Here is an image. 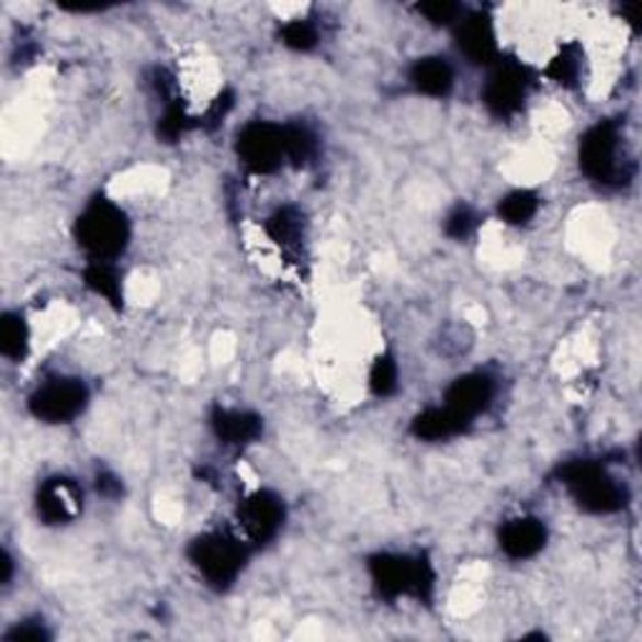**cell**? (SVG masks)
<instances>
[{
  "label": "cell",
  "instance_id": "1",
  "mask_svg": "<svg viewBox=\"0 0 642 642\" xmlns=\"http://www.w3.org/2000/svg\"><path fill=\"white\" fill-rule=\"evenodd\" d=\"M579 169L587 179L602 187H626L635 166L626 154L618 121H600L579 138Z\"/></svg>",
  "mask_w": 642,
  "mask_h": 642
},
{
  "label": "cell",
  "instance_id": "2",
  "mask_svg": "<svg viewBox=\"0 0 642 642\" xmlns=\"http://www.w3.org/2000/svg\"><path fill=\"white\" fill-rule=\"evenodd\" d=\"M557 477L575 503L593 515H612L628 505V489L595 460L562 464Z\"/></svg>",
  "mask_w": 642,
  "mask_h": 642
},
{
  "label": "cell",
  "instance_id": "3",
  "mask_svg": "<svg viewBox=\"0 0 642 642\" xmlns=\"http://www.w3.org/2000/svg\"><path fill=\"white\" fill-rule=\"evenodd\" d=\"M76 239L93 261H111L131 239L128 216L109 199H93L76 222Z\"/></svg>",
  "mask_w": 642,
  "mask_h": 642
},
{
  "label": "cell",
  "instance_id": "4",
  "mask_svg": "<svg viewBox=\"0 0 642 642\" xmlns=\"http://www.w3.org/2000/svg\"><path fill=\"white\" fill-rule=\"evenodd\" d=\"M369 575L382 597L427 600L435 590V570L425 557L376 555L369 560Z\"/></svg>",
  "mask_w": 642,
  "mask_h": 642
},
{
  "label": "cell",
  "instance_id": "5",
  "mask_svg": "<svg viewBox=\"0 0 642 642\" xmlns=\"http://www.w3.org/2000/svg\"><path fill=\"white\" fill-rule=\"evenodd\" d=\"M246 544L228 532H206L191 542L189 560L199 570L201 577L206 579L216 590H226L228 585L236 583L246 565Z\"/></svg>",
  "mask_w": 642,
  "mask_h": 642
},
{
  "label": "cell",
  "instance_id": "6",
  "mask_svg": "<svg viewBox=\"0 0 642 642\" xmlns=\"http://www.w3.org/2000/svg\"><path fill=\"white\" fill-rule=\"evenodd\" d=\"M88 404V386L74 376H56L33 392L29 407L35 419L48 425H68Z\"/></svg>",
  "mask_w": 642,
  "mask_h": 642
},
{
  "label": "cell",
  "instance_id": "7",
  "mask_svg": "<svg viewBox=\"0 0 642 642\" xmlns=\"http://www.w3.org/2000/svg\"><path fill=\"white\" fill-rule=\"evenodd\" d=\"M532 86V76L527 66L517 64V60H499L492 68L485 88H482V101H485L487 111L497 119H509L520 113L522 103L527 99V91Z\"/></svg>",
  "mask_w": 642,
  "mask_h": 642
},
{
  "label": "cell",
  "instance_id": "8",
  "mask_svg": "<svg viewBox=\"0 0 642 642\" xmlns=\"http://www.w3.org/2000/svg\"><path fill=\"white\" fill-rule=\"evenodd\" d=\"M236 151L246 169L254 173H274L286 161L284 126H274L269 121L246 123L236 140Z\"/></svg>",
  "mask_w": 642,
  "mask_h": 642
},
{
  "label": "cell",
  "instance_id": "9",
  "mask_svg": "<svg viewBox=\"0 0 642 642\" xmlns=\"http://www.w3.org/2000/svg\"><path fill=\"white\" fill-rule=\"evenodd\" d=\"M284 520V499L269 489L254 492L239 507V525L251 544H269L281 532Z\"/></svg>",
  "mask_w": 642,
  "mask_h": 642
},
{
  "label": "cell",
  "instance_id": "10",
  "mask_svg": "<svg viewBox=\"0 0 642 642\" xmlns=\"http://www.w3.org/2000/svg\"><path fill=\"white\" fill-rule=\"evenodd\" d=\"M81 499L83 492L74 480L50 477L38 487L35 507H38V517L46 525H68L81 513Z\"/></svg>",
  "mask_w": 642,
  "mask_h": 642
},
{
  "label": "cell",
  "instance_id": "11",
  "mask_svg": "<svg viewBox=\"0 0 642 642\" xmlns=\"http://www.w3.org/2000/svg\"><path fill=\"white\" fill-rule=\"evenodd\" d=\"M457 48L470 64L487 66L497 60V33L487 13H470L457 21Z\"/></svg>",
  "mask_w": 642,
  "mask_h": 642
},
{
  "label": "cell",
  "instance_id": "12",
  "mask_svg": "<svg viewBox=\"0 0 642 642\" xmlns=\"http://www.w3.org/2000/svg\"><path fill=\"white\" fill-rule=\"evenodd\" d=\"M492 399H495V382L487 374L472 372L450 384V390L444 394V407H450L460 417L472 421L482 412L489 409Z\"/></svg>",
  "mask_w": 642,
  "mask_h": 642
},
{
  "label": "cell",
  "instance_id": "13",
  "mask_svg": "<svg viewBox=\"0 0 642 642\" xmlns=\"http://www.w3.org/2000/svg\"><path fill=\"white\" fill-rule=\"evenodd\" d=\"M548 544V527L538 517H517L499 530V548L513 560H530Z\"/></svg>",
  "mask_w": 642,
  "mask_h": 642
},
{
  "label": "cell",
  "instance_id": "14",
  "mask_svg": "<svg viewBox=\"0 0 642 642\" xmlns=\"http://www.w3.org/2000/svg\"><path fill=\"white\" fill-rule=\"evenodd\" d=\"M211 429H214L218 442L228 447H246L261 437L263 421L254 412L216 407L211 412Z\"/></svg>",
  "mask_w": 642,
  "mask_h": 642
},
{
  "label": "cell",
  "instance_id": "15",
  "mask_svg": "<svg viewBox=\"0 0 642 642\" xmlns=\"http://www.w3.org/2000/svg\"><path fill=\"white\" fill-rule=\"evenodd\" d=\"M409 83L417 88L419 93L432 95V99H444L454 88V68L450 60L439 56H427L415 60L409 68Z\"/></svg>",
  "mask_w": 642,
  "mask_h": 642
},
{
  "label": "cell",
  "instance_id": "16",
  "mask_svg": "<svg viewBox=\"0 0 642 642\" xmlns=\"http://www.w3.org/2000/svg\"><path fill=\"white\" fill-rule=\"evenodd\" d=\"M470 421L457 415L450 407H432L425 409L421 415L412 419V435L425 442H442V439H452L457 435L468 432Z\"/></svg>",
  "mask_w": 642,
  "mask_h": 642
},
{
  "label": "cell",
  "instance_id": "17",
  "mask_svg": "<svg viewBox=\"0 0 642 642\" xmlns=\"http://www.w3.org/2000/svg\"><path fill=\"white\" fill-rule=\"evenodd\" d=\"M267 234L269 239L274 241L279 249L284 251H299L302 249V239H304V216L302 211L294 206H284L274 211L267 218Z\"/></svg>",
  "mask_w": 642,
  "mask_h": 642
},
{
  "label": "cell",
  "instance_id": "18",
  "mask_svg": "<svg viewBox=\"0 0 642 642\" xmlns=\"http://www.w3.org/2000/svg\"><path fill=\"white\" fill-rule=\"evenodd\" d=\"M86 286L91 289L93 294L103 296L113 309H121L123 306V284L116 267L111 261H93L88 263L83 271Z\"/></svg>",
  "mask_w": 642,
  "mask_h": 642
},
{
  "label": "cell",
  "instance_id": "19",
  "mask_svg": "<svg viewBox=\"0 0 642 642\" xmlns=\"http://www.w3.org/2000/svg\"><path fill=\"white\" fill-rule=\"evenodd\" d=\"M29 341L31 331L23 316L13 312L3 314V319H0V351H3V357L21 362L29 354Z\"/></svg>",
  "mask_w": 642,
  "mask_h": 642
},
{
  "label": "cell",
  "instance_id": "20",
  "mask_svg": "<svg viewBox=\"0 0 642 642\" xmlns=\"http://www.w3.org/2000/svg\"><path fill=\"white\" fill-rule=\"evenodd\" d=\"M284 154H286V161L294 164L302 169V166L312 164L316 154H319V138L312 128L306 126H284Z\"/></svg>",
  "mask_w": 642,
  "mask_h": 642
},
{
  "label": "cell",
  "instance_id": "21",
  "mask_svg": "<svg viewBox=\"0 0 642 642\" xmlns=\"http://www.w3.org/2000/svg\"><path fill=\"white\" fill-rule=\"evenodd\" d=\"M540 209V196L530 189H517L499 201V218L509 226L530 224Z\"/></svg>",
  "mask_w": 642,
  "mask_h": 642
},
{
  "label": "cell",
  "instance_id": "22",
  "mask_svg": "<svg viewBox=\"0 0 642 642\" xmlns=\"http://www.w3.org/2000/svg\"><path fill=\"white\" fill-rule=\"evenodd\" d=\"M544 74L560 86L575 88L579 83V76H583V50H579L577 43H567V46H562L557 56L550 60V66Z\"/></svg>",
  "mask_w": 642,
  "mask_h": 642
},
{
  "label": "cell",
  "instance_id": "23",
  "mask_svg": "<svg viewBox=\"0 0 642 642\" xmlns=\"http://www.w3.org/2000/svg\"><path fill=\"white\" fill-rule=\"evenodd\" d=\"M369 386L376 397H390V394L397 392L399 386V367L397 359L392 354H382L376 357V362L372 364V372H369Z\"/></svg>",
  "mask_w": 642,
  "mask_h": 642
},
{
  "label": "cell",
  "instance_id": "24",
  "mask_svg": "<svg viewBox=\"0 0 642 642\" xmlns=\"http://www.w3.org/2000/svg\"><path fill=\"white\" fill-rule=\"evenodd\" d=\"M281 43L292 50H312L316 43H319V31H316V25L312 21L296 18V21L284 23V29H281Z\"/></svg>",
  "mask_w": 642,
  "mask_h": 642
},
{
  "label": "cell",
  "instance_id": "25",
  "mask_svg": "<svg viewBox=\"0 0 642 642\" xmlns=\"http://www.w3.org/2000/svg\"><path fill=\"white\" fill-rule=\"evenodd\" d=\"M474 226H477V216H474V211L464 204L454 206L444 218V234L454 241L468 239V236L474 232Z\"/></svg>",
  "mask_w": 642,
  "mask_h": 642
},
{
  "label": "cell",
  "instance_id": "26",
  "mask_svg": "<svg viewBox=\"0 0 642 642\" xmlns=\"http://www.w3.org/2000/svg\"><path fill=\"white\" fill-rule=\"evenodd\" d=\"M417 11L425 15L429 23L447 25V23H454L457 18H460L462 8L457 3H450V0H429V3H419Z\"/></svg>",
  "mask_w": 642,
  "mask_h": 642
},
{
  "label": "cell",
  "instance_id": "27",
  "mask_svg": "<svg viewBox=\"0 0 642 642\" xmlns=\"http://www.w3.org/2000/svg\"><path fill=\"white\" fill-rule=\"evenodd\" d=\"M234 109V93L232 91H224V93H218L216 99H214V103L209 105V111H206V119L201 121V126H209V128H216L218 123H224V119L228 116V111Z\"/></svg>",
  "mask_w": 642,
  "mask_h": 642
},
{
  "label": "cell",
  "instance_id": "28",
  "mask_svg": "<svg viewBox=\"0 0 642 642\" xmlns=\"http://www.w3.org/2000/svg\"><path fill=\"white\" fill-rule=\"evenodd\" d=\"M50 632L43 628V622H18V626L8 632V640H15V642H41V640H48Z\"/></svg>",
  "mask_w": 642,
  "mask_h": 642
},
{
  "label": "cell",
  "instance_id": "29",
  "mask_svg": "<svg viewBox=\"0 0 642 642\" xmlns=\"http://www.w3.org/2000/svg\"><path fill=\"white\" fill-rule=\"evenodd\" d=\"M95 489H99L103 497H121L123 485H121V480L116 477V474L101 472L99 477H95Z\"/></svg>",
  "mask_w": 642,
  "mask_h": 642
},
{
  "label": "cell",
  "instance_id": "30",
  "mask_svg": "<svg viewBox=\"0 0 642 642\" xmlns=\"http://www.w3.org/2000/svg\"><path fill=\"white\" fill-rule=\"evenodd\" d=\"M3 567H5L3 583L8 585V583H11V575H13V560H11V555H8V552H3Z\"/></svg>",
  "mask_w": 642,
  "mask_h": 642
}]
</instances>
